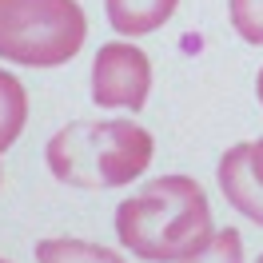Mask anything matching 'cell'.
Instances as JSON below:
<instances>
[{
	"label": "cell",
	"instance_id": "cell-1",
	"mask_svg": "<svg viewBox=\"0 0 263 263\" xmlns=\"http://www.w3.org/2000/svg\"><path fill=\"white\" fill-rule=\"evenodd\" d=\"M212 235V203L192 176L148 180L116 208V239L148 263H180Z\"/></svg>",
	"mask_w": 263,
	"mask_h": 263
},
{
	"label": "cell",
	"instance_id": "cell-2",
	"mask_svg": "<svg viewBox=\"0 0 263 263\" xmlns=\"http://www.w3.org/2000/svg\"><path fill=\"white\" fill-rule=\"evenodd\" d=\"M152 132L136 120H72L44 144V164L68 187H124L152 164Z\"/></svg>",
	"mask_w": 263,
	"mask_h": 263
},
{
	"label": "cell",
	"instance_id": "cell-3",
	"mask_svg": "<svg viewBox=\"0 0 263 263\" xmlns=\"http://www.w3.org/2000/svg\"><path fill=\"white\" fill-rule=\"evenodd\" d=\"M88 20L76 0H0V60L60 68L84 48Z\"/></svg>",
	"mask_w": 263,
	"mask_h": 263
},
{
	"label": "cell",
	"instance_id": "cell-4",
	"mask_svg": "<svg viewBox=\"0 0 263 263\" xmlns=\"http://www.w3.org/2000/svg\"><path fill=\"white\" fill-rule=\"evenodd\" d=\"M148 92H152V60L132 40L100 44L96 60H92V100L100 108L140 112L148 104Z\"/></svg>",
	"mask_w": 263,
	"mask_h": 263
},
{
	"label": "cell",
	"instance_id": "cell-5",
	"mask_svg": "<svg viewBox=\"0 0 263 263\" xmlns=\"http://www.w3.org/2000/svg\"><path fill=\"white\" fill-rule=\"evenodd\" d=\"M219 192L239 215L263 228V183L251 172V144H235L219 156Z\"/></svg>",
	"mask_w": 263,
	"mask_h": 263
},
{
	"label": "cell",
	"instance_id": "cell-6",
	"mask_svg": "<svg viewBox=\"0 0 263 263\" xmlns=\"http://www.w3.org/2000/svg\"><path fill=\"white\" fill-rule=\"evenodd\" d=\"M180 0H104V12L120 36H148L176 16Z\"/></svg>",
	"mask_w": 263,
	"mask_h": 263
},
{
	"label": "cell",
	"instance_id": "cell-7",
	"mask_svg": "<svg viewBox=\"0 0 263 263\" xmlns=\"http://www.w3.org/2000/svg\"><path fill=\"white\" fill-rule=\"evenodd\" d=\"M24 120H28V92L12 72L0 68V156L20 140Z\"/></svg>",
	"mask_w": 263,
	"mask_h": 263
},
{
	"label": "cell",
	"instance_id": "cell-8",
	"mask_svg": "<svg viewBox=\"0 0 263 263\" xmlns=\"http://www.w3.org/2000/svg\"><path fill=\"white\" fill-rule=\"evenodd\" d=\"M36 263H128L112 247L88 243V239H40Z\"/></svg>",
	"mask_w": 263,
	"mask_h": 263
},
{
	"label": "cell",
	"instance_id": "cell-9",
	"mask_svg": "<svg viewBox=\"0 0 263 263\" xmlns=\"http://www.w3.org/2000/svg\"><path fill=\"white\" fill-rule=\"evenodd\" d=\"M180 263H243V235L235 228H223L212 235V243L196 251V255H187Z\"/></svg>",
	"mask_w": 263,
	"mask_h": 263
},
{
	"label": "cell",
	"instance_id": "cell-10",
	"mask_svg": "<svg viewBox=\"0 0 263 263\" xmlns=\"http://www.w3.org/2000/svg\"><path fill=\"white\" fill-rule=\"evenodd\" d=\"M228 12H231V28L247 44L263 48V0H228Z\"/></svg>",
	"mask_w": 263,
	"mask_h": 263
},
{
	"label": "cell",
	"instance_id": "cell-11",
	"mask_svg": "<svg viewBox=\"0 0 263 263\" xmlns=\"http://www.w3.org/2000/svg\"><path fill=\"white\" fill-rule=\"evenodd\" d=\"M251 172H255V180L263 183V136L251 144Z\"/></svg>",
	"mask_w": 263,
	"mask_h": 263
},
{
	"label": "cell",
	"instance_id": "cell-12",
	"mask_svg": "<svg viewBox=\"0 0 263 263\" xmlns=\"http://www.w3.org/2000/svg\"><path fill=\"white\" fill-rule=\"evenodd\" d=\"M255 96H259V104H263V68H259V80H255Z\"/></svg>",
	"mask_w": 263,
	"mask_h": 263
},
{
	"label": "cell",
	"instance_id": "cell-13",
	"mask_svg": "<svg viewBox=\"0 0 263 263\" xmlns=\"http://www.w3.org/2000/svg\"><path fill=\"white\" fill-rule=\"evenodd\" d=\"M255 263H263V255H259V259H255Z\"/></svg>",
	"mask_w": 263,
	"mask_h": 263
},
{
	"label": "cell",
	"instance_id": "cell-14",
	"mask_svg": "<svg viewBox=\"0 0 263 263\" xmlns=\"http://www.w3.org/2000/svg\"><path fill=\"white\" fill-rule=\"evenodd\" d=\"M0 263H8V259H0Z\"/></svg>",
	"mask_w": 263,
	"mask_h": 263
}]
</instances>
